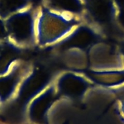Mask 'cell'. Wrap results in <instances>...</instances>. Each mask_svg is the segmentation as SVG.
<instances>
[{"label":"cell","instance_id":"1","mask_svg":"<svg viewBox=\"0 0 124 124\" xmlns=\"http://www.w3.org/2000/svg\"><path fill=\"white\" fill-rule=\"evenodd\" d=\"M69 14L45 9L37 23V35L42 45L52 43L71 31L74 23Z\"/></svg>","mask_w":124,"mask_h":124},{"label":"cell","instance_id":"2","mask_svg":"<svg viewBox=\"0 0 124 124\" xmlns=\"http://www.w3.org/2000/svg\"><path fill=\"white\" fill-rule=\"evenodd\" d=\"M8 30L13 39L21 45L30 43L34 37V16L29 9L14 14L9 20Z\"/></svg>","mask_w":124,"mask_h":124},{"label":"cell","instance_id":"3","mask_svg":"<svg viewBox=\"0 0 124 124\" xmlns=\"http://www.w3.org/2000/svg\"><path fill=\"white\" fill-rule=\"evenodd\" d=\"M84 8L97 21L117 20V11L113 0H83Z\"/></svg>","mask_w":124,"mask_h":124},{"label":"cell","instance_id":"4","mask_svg":"<svg viewBox=\"0 0 124 124\" xmlns=\"http://www.w3.org/2000/svg\"><path fill=\"white\" fill-rule=\"evenodd\" d=\"M46 9L66 14L81 12L84 9L83 0H44Z\"/></svg>","mask_w":124,"mask_h":124},{"label":"cell","instance_id":"5","mask_svg":"<svg viewBox=\"0 0 124 124\" xmlns=\"http://www.w3.org/2000/svg\"><path fill=\"white\" fill-rule=\"evenodd\" d=\"M91 76L97 82L108 86H120L124 85V68L91 72Z\"/></svg>","mask_w":124,"mask_h":124},{"label":"cell","instance_id":"6","mask_svg":"<svg viewBox=\"0 0 124 124\" xmlns=\"http://www.w3.org/2000/svg\"><path fill=\"white\" fill-rule=\"evenodd\" d=\"M46 77L43 74L39 72L33 75L24 83L21 91V99L28 100L39 91L46 83Z\"/></svg>","mask_w":124,"mask_h":124},{"label":"cell","instance_id":"7","mask_svg":"<svg viewBox=\"0 0 124 124\" xmlns=\"http://www.w3.org/2000/svg\"><path fill=\"white\" fill-rule=\"evenodd\" d=\"M31 0H0V16H12L29 8Z\"/></svg>","mask_w":124,"mask_h":124},{"label":"cell","instance_id":"8","mask_svg":"<svg viewBox=\"0 0 124 124\" xmlns=\"http://www.w3.org/2000/svg\"><path fill=\"white\" fill-rule=\"evenodd\" d=\"M51 93V92L46 93L45 96L40 97V101L32 105L31 111V116L33 120L37 122L43 120L47 109V106L49 105L48 102L50 100V96L49 95Z\"/></svg>","mask_w":124,"mask_h":124},{"label":"cell","instance_id":"9","mask_svg":"<svg viewBox=\"0 0 124 124\" xmlns=\"http://www.w3.org/2000/svg\"><path fill=\"white\" fill-rule=\"evenodd\" d=\"M84 83V82L81 80V79H78L77 78H72V81L70 80L69 82L65 81L63 82V85L62 88L66 93L70 94L77 95L83 91L85 87Z\"/></svg>","mask_w":124,"mask_h":124},{"label":"cell","instance_id":"10","mask_svg":"<svg viewBox=\"0 0 124 124\" xmlns=\"http://www.w3.org/2000/svg\"><path fill=\"white\" fill-rule=\"evenodd\" d=\"M15 82L13 78H6L0 81V96L5 97L13 90Z\"/></svg>","mask_w":124,"mask_h":124},{"label":"cell","instance_id":"11","mask_svg":"<svg viewBox=\"0 0 124 124\" xmlns=\"http://www.w3.org/2000/svg\"><path fill=\"white\" fill-rule=\"evenodd\" d=\"M120 91L119 92V102L120 104V109L122 113L124 116V85L120 86Z\"/></svg>","mask_w":124,"mask_h":124},{"label":"cell","instance_id":"12","mask_svg":"<svg viewBox=\"0 0 124 124\" xmlns=\"http://www.w3.org/2000/svg\"><path fill=\"white\" fill-rule=\"evenodd\" d=\"M119 51L121 57L122 61L123 66H124V38L122 40L120 43V46L119 47Z\"/></svg>","mask_w":124,"mask_h":124}]
</instances>
